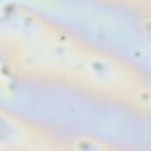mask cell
I'll return each instance as SVG.
<instances>
[{
	"label": "cell",
	"mask_w": 151,
	"mask_h": 151,
	"mask_svg": "<svg viewBox=\"0 0 151 151\" xmlns=\"http://www.w3.org/2000/svg\"><path fill=\"white\" fill-rule=\"evenodd\" d=\"M83 67L86 78L98 86L116 88L126 81V76L123 70L105 57L93 55L85 61Z\"/></svg>",
	"instance_id": "obj_1"
},
{
	"label": "cell",
	"mask_w": 151,
	"mask_h": 151,
	"mask_svg": "<svg viewBox=\"0 0 151 151\" xmlns=\"http://www.w3.org/2000/svg\"><path fill=\"white\" fill-rule=\"evenodd\" d=\"M74 151H105L104 147L96 140L88 138H81L74 143Z\"/></svg>",
	"instance_id": "obj_2"
},
{
	"label": "cell",
	"mask_w": 151,
	"mask_h": 151,
	"mask_svg": "<svg viewBox=\"0 0 151 151\" xmlns=\"http://www.w3.org/2000/svg\"><path fill=\"white\" fill-rule=\"evenodd\" d=\"M136 101L144 109H151V88H139L136 92Z\"/></svg>",
	"instance_id": "obj_3"
},
{
	"label": "cell",
	"mask_w": 151,
	"mask_h": 151,
	"mask_svg": "<svg viewBox=\"0 0 151 151\" xmlns=\"http://www.w3.org/2000/svg\"><path fill=\"white\" fill-rule=\"evenodd\" d=\"M40 151H53V150H50V149H44V150H40Z\"/></svg>",
	"instance_id": "obj_4"
}]
</instances>
